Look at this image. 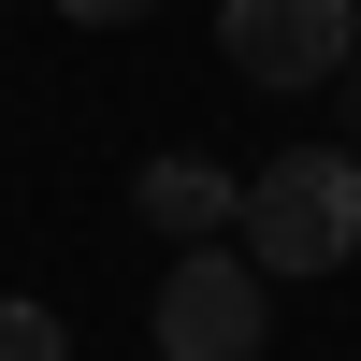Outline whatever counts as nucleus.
<instances>
[{"instance_id": "0eeeda50", "label": "nucleus", "mask_w": 361, "mask_h": 361, "mask_svg": "<svg viewBox=\"0 0 361 361\" xmlns=\"http://www.w3.org/2000/svg\"><path fill=\"white\" fill-rule=\"evenodd\" d=\"M347 159H361V130H347Z\"/></svg>"}, {"instance_id": "f257e3e1", "label": "nucleus", "mask_w": 361, "mask_h": 361, "mask_svg": "<svg viewBox=\"0 0 361 361\" xmlns=\"http://www.w3.org/2000/svg\"><path fill=\"white\" fill-rule=\"evenodd\" d=\"M231 231H246L260 275H347V246H361V159H347V145L260 159L246 202H231Z\"/></svg>"}, {"instance_id": "7ed1b4c3", "label": "nucleus", "mask_w": 361, "mask_h": 361, "mask_svg": "<svg viewBox=\"0 0 361 361\" xmlns=\"http://www.w3.org/2000/svg\"><path fill=\"white\" fill-rule=\"evenodd\" d=\"M217 44L246 87H333L361 58V0H217Z\"/></svg>"}, {"instance_id": "20e7f679", "label": "nucleus", "mask_w": 361, "mask_h": 361, "mask_svg": "<svg viewBox=\"0 0 361 361\" xmlns=\"http://www.w3.org/2000/svg\"><path fill=\"white\" fill-rule=\"evenodd\" d=\"M130 202L173 231V246H217V231H231V202H246V173H217L202 145H159V159L130 173Z\"/></svg>"}, {"instance_id": "f03ea898", "label": "nucleus", "mask_w": 361, "mask_h": 361, "mask_svg": "<svg viewBox=\"0 0 361 361\" xmlns=\"http://www.w3.org/2000/svg\"><path fill=\"white\" fill-rule=\"evenodd\" d=\"M260 260L246 246H188L159 275V361H260V333H275V304H260Z\"/></svg>"}, {"instance_id": "39448f33", "label": "nucleus", "mask_w": 361, "mask_h": 361, "mask_svg": "<svg viewBox=\"0 0 361 361\" xmlns=\"http://www.w3.org/2000/svg\"><path fill=\"white\" fill-rule=\"evenodd\" d=\"M0 361H73V333H58V304H29V289H0Z\"/></svg>"}, {"instance_id": "423d86ee", "label": "nucleus", "mask_w": 361, "mask_h": 361, "mask_svg": "<svg viewBox=\"0 0 361 361\" xmlns=\"http://www.w3.org/2000/svg\"><path fill=\"white\" fill-rule=\"evenodd\" d=\"M73 29H130V15H159V0H58Z\"/></svg>"}]
</instances>
